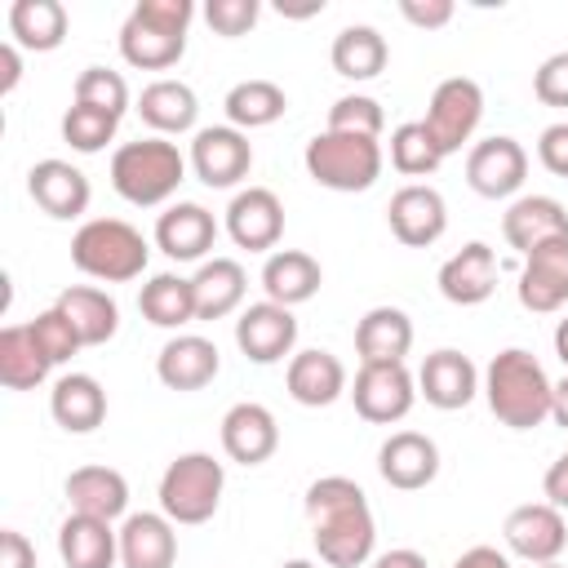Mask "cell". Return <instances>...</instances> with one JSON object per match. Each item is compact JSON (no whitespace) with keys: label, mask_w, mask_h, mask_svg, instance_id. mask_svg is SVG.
Returning <instances> with one entry per match:
<instances>
[{"label":"cell","mask_w":568,"mask_h":568,"mask_svg":"<svg viewBox=\"0 0 568 568\" xmlns=\"http://www.w3.org/2000/svg\"><path fill=\"white\" fill-rule=\"evenodd\" d=\"M306 519L320 564L328 568H359L373 559L377 524L368 510V497L346 475H324L306 488Z\"/></svg>","instance_id":"6da1fadb"},{"label":"cell","mask_w":568,"mask_h":568,"mask_svg":"<svg viewBox=\"0 0 568 568\" xmlns=\"http://www.w3.org/2000/svg\"><path fill=\"white\" fill-rule=\"evenodd\" d=\"M484 399L493 408V417L510 430H532L550 417V390L555 382L546 377L541 359L524 346H506L488 359L484 368Z\"/></svg>","instance_id":"7a4b0ae2"},{"label":"cell","mask_w":568,"mask_h":568,"mask_svg":"<svg viewBox=\"0 0 568 568\" xmlns=\"http://www.w3.org/2000/svg\"><path fill=\"white\" fill-rule=\"evenodd\" d=\"M191 0H138L120 27V58L138 71H169L186 53Z\"/></svg>","instance_id":"3957f363"},{"label":"cell","mask_w":568,"mask_h":568,"mask_svg":"<svg viewBox=\"0 0 568 568\" xmlns=\"http://www.w3.org/2000/svg\"><path fill=\"white\" fill-rule=\"evenodd\" d=\"M182 182H186V155L169 138L151 133V138L115 146V155H111V186L120 200H129L138 209L164 204Z\"/></svg>","instance_id":"277c9868"},{"label":"cell","mask_w":568,"mask_h":568,"mask_svg":"<svg viewBox=\"0 0 568 568\" xmlns=\"http://www.w3.org/2000/svg\"><path fill=\"white\" fill-rule=\"evenodd\" d=\"M146 257H151V244L124 217H89L71 235V262H75V271H84L89 280H102V284H129V280H138L146 271Z\"/></svg>","instance_id":"5b68a950"},{"label":"cell","mask_w":568,"mask_h":568,"mask_svg":"<svg viewBox=\"0 0 568 568\" xmlns=\"http://www.w3.org/2000/svg\"><path fill=\"white\" fill-rule=\"evenodd\" d=\"M306 173L311 182L328 186V191H368L377 178H382V142L377 138H364V133H337V129H324L306 142Z\"/></svg>","instance_id":"8992f818"},{"label":"cell","mask_w":568,"mask_h":568,"mask_svg":"<svg viewBox=\"0 0 568 568\" xmlns=\"http://www.w3.org/2000/svg\"><path fill=\"white\" fill-rule=\"evenodd\" d=\"M226 488V470L213 453H182L160 475V510L173 524H209L217 515Z\"/></svg>","instance_id":"52a82bcc"},{"label":"cell","mask_w":568,"mask_h":568,"mask_svg":"<svg viewBox=\"0 0 568 568\" xmlns=\"http://www.w3.org/2000/svg\"><path fill=\"white\" fill-rule=\"evenodd\" d=\"M479 120H484V89H479L470 75H448V80L435 84L422 124H426V133L435 138V146H439L444 155H453V151H462V146L475 138Z\"/></svg>","instance_id":"ba28073f"},{"label":"cell","mask_w":568,"mask_h":568,"mask_svg":"<svg viewBox=\"0 0 568 568\" xmlns=\"http://www.w3.org/2000/svg\"><path fill=\"white\" fill-rule=\"evenodd\" d=\"M355 413L373 426L404 422L417 404V377L404 364H359L355 386H351Z\"/></svg>","instance_id":"9c48e42d"},{"label":"cell","mask_w":568,"mask_h":568,"mask_svg":"<svg viewBox=\"0 0 568 568\" xmlns=\"http://www.w3.org/2000/svg\"><path fill=\"white\" fill-rule=\"evenodd\" d=\"M186 164H191V173L204 186L226 191V186H235V182L248 178V169H253V142L235 124H213V129H200L191 138Z\"/></svg>","instance_id":"30bf717a"},{"label":"cell","mask_w":568,"mask_h":568,"mask_svg":"<svg viewBox=\"0 0 568 568\" xmlns=\"http://www.w3.org/2000/svg\"><path fill=\"white\" fill-rule=\"evenodd\" d=\"M501 537H506V550L519 555L524 564H555L568 546V524H564V510L550 506V501H524L506 515L501 524Z\"/></svg>","instance_id":"8fae6325"},{"label":"cell","mask_w":568,"mask_h":568,"mask_svg":"<svg viewBox=\"0 0 568 568\" xmlns=\"http://www.w3.org/2000/svg\"><path fill=\"white\" fill-rule=\"evenodd\" d=\"M524 178H528V151L506 133L475 142L466 155V182L484 200H510L524 186Z\"/></svg>","instance_id":"7c38bea8"},{"label":"cell","mask_w":568,"mask_h":568,"mask_svg":"<svg viewBox=\"0 0 568 568\" xmlns=\"http://www.w3.org/2000/svg\"><path fill=\"white\" fill-rule=\"evenodd\" d=\"M386 222H390V235L404 244V248H430L444 231H448V204L435 186L426 182H408L390 195L386 204Z\"/></svg>","instance_id":"4fadbf2b"},{"label":"cell","mask_w":568,"mask_h":568,"mask_svg":"<svg viewBox=\"0 0 568 568\" xmlns=\"http://www.w3.org/2000/svg\"><path fill=\"white\" fill-rule=\"evenodd\" d=\"M226 235L240 248L271 257V248L284 235V204H280V195L271 186H244V191H235L231 204H226Z\"/></svg>","instance_id":"5bb4252c"},{"label":"cell","mask_w":568,"mask_h":568,"mask_svg":"<svg viewBox=\"0 0 568 568\" xmlns=\"http://www.w3.org/2000/svg\"><path fill=\"white\" fill-rule=\"evenodd\" d=\"M519 306L532 311V315H555V311L568 306V235L546 240L524 257Z\"/></svg>","instance_id":"9a60e30c"},{"label":"cell","mask_w":568,"mask_h":568,"mask_svg":"<svg viewBox=\"0 0 568 568\" xmlns=\"http://www.w3.org/2000/svg\"><path fill=\"white\" fill-rule=\"evenodd\" d=\"M235 346L253 364H280L297 346V320L280 302H253L235 320Z\"/></svg>","instance_id":"2e32d148"},{"label":"cell","mask_w":568,"mask_h":568,"mask_svg":"<svg viewBox=\"0 0 568 568\" xmlns=\"http://www.w3.org/2000/svg\"><path fill=\"white\" fill-rule=\"evenodd\" d=\"M417 395L430 408H444V413L466 408L479 395V368L470 364V355H462L453 346H439L417 368Z\"/></svg>","instance_id":"e0dca14e"},{"label":"cell","mask_w":568,"mask_h":568,"mask_svg":"<svg viewBox=\"0 0 568 568\" xmlns=\"http://www.w3.org/2000/svg\"><path fill=\"white\" fill-rule=\"evenodd\" d=\"M217 240V222L204 204L195 200H178L155 217V248L173 262H209L204 253Z\"/></svg>","instance_id":"ac0fdd59"},{"label":"cell","mask_w":568,"mask_h":568,"mask_svg":"<svg viewBox=\"0 0 568 568\" xmlns=\"http://www.w3.org/2000/svg\"><path fill=\"white\" fill-rule=\"evenodd\" d=\"M280 448V422L266 404H231L222 417V453L240 466H262Z\"/></svg>","instance_id":"d6986e66"},{"label":"cell","mask_w":568,"mask_h":568,"mask_svg":"<svg viewBox=\"0 0 568 568\" xmlns=\"http://www.w3.org/2000/svg\"><path fill=\"white\" fill-rule=\"evenodd\" d=\"M377 470L390 488L399 493H417L439 475V448L430 435L422 430H395L382 448H377Z\"/></svg>","instance_id":"ffe728a7"},{"label":"cell","mask_w":568,"mask_h":568,"mask_svg":"<svg viewBox=\"0 0 568 568\" xmlns=\"http://www.w3.org/2000/svg\"><path fill=\"white\" fill-rule=\"evenodd\" d=\"M27 191H31V200H36L49 217H58V222L80 217V213L89 209V200H93L89 178H84L71 160H36L31 173H27Z\"/></svg>","instance_id":"44dd1931"},{"label":"cell","mask_w":568,"mask_h":568,"mask_svg":"<svg viewBox=\"0 0 568 568\" xmlns=\"http://www.w3.org/2000/svg\"><path fill=\"white\" fill-rule=\"evenodd\" d=\"M178 524L164 510H138L120 524V568H173Z\"/></svg>","instance_id":"7402d4cb"},{"label":"cell","mask_w":568,"mask_h":568,"mask_svg":"<svg viewBox=\"0 0 568 568\" xmlns=\"http://www.w3.org/2000/svg\"><path fill=\"white\" fill-rule=\"evenodd\" d=\"M497 288V253L484 240L462 244L444 266H439V293L453 306H479Z\"/></svg>","instance_id":"603a6c76"},{"label":"cell","mask_w":568,"mask_h":568,"mask_svg":"<svg viewBox=\"0 0 568 568\" xmlns=\"http://www.w3.org/2000/svg\"><path fill=\"white\" fill-rule=\"evenodd\" d=\"M217 368H222V355L200 333H178L155 355V377L169 390H200V386H209L217 377Z\"/></svg>","instance_id":"cb8c5ba5"},{"label":"cell","mask_w":568,"mask_h":568,"mask_svg":"<svg viewBox=\"0 0 568 568\" xmlns=\"http://www.w3.org/2000/svg\"><path fill=\"white\" fill-rule=\"evenodd\" d=\"M284 386L288 395L302 404V408H328L333 399L346 395V364L333 355V351H297L288 359V373H284Z\"/></svg>","instance_id":"d4e9b609"},{"label":"cell","mask_w":568,"mask_h":568,"mask_svg":"<svg viewBox=\"0 0 568 568\" xmlns=\"http://www.w3.org/2000/svg\"><path fill=\"white\" fill-rule=\"evenodd\" d=\"M501 235L515 253H532L546 240H564L568 235V213L555 195H519L506 213H501Z\"/></svg>","instance_id":"484cf974"},{"label":"cell","mask_w":568,"mask_h":568,"mask_svg":"<svg viewBox=\"0 0 568 568\" xmlns=\"http://www.w3.org/2000/svg\"><path fill=\"white\" fill-rule=\"evenodd\" d=\"M49 413L62 430L71 435H89L106 422V390L93 373H67L53 382L49 390Z\"/></svg>","instance_id":"4316f807"},{"label":"cell","mask_w":568,"mask_h":568,"mask_svg":"<svg viewBox=\"0 0 568 568\" xmlns=\"http://www.w3.org/2000/svg\"><path fill=\"white\" fill-rule=\"evenodd\" d=\"M58 555L67 568H115L120 532L111 528V519H93V515L71 510L58 528Z\"/></svg>","instance_id":"83f0119b"},{"label":"cell","mask_w":568,"mask_h":568,"mask_svg":"<svg viewBox=\"0 0 568 568\" xmlns=\"http://www.w3.org/2000/svg\"><path fill=\"white\" fill-rule=\"evenodd\" d=\"M355 351L359 364H404L413 351V320L399 306H373L355 324Z\"/></svg>","instance_id":"f1b7e54d"},{"label":"cell","mask_w":568,"mask_h":568,"mask_svg":"<svg viewBox=\"0 0 568 568\" xmlns=\"http://www.w3.org/2000/svg\"><path fill=\"white\" fill-rule=\"evenodd\" d=\"M324 284V271L311 253L302 248H275L266 262H262V288H266V302H280V306H302L320 293Z\"/></svg>","instance_id":"f546056e"},{"label":"cell","mask_w":568,"mask_h":568,"mask_svg":"<svg viewBox=\"0 0 568 568\" xmlns=\"http://www.w3.org/2000/svg\"><path fill=\"white\" fill-rule=\"evenodd\" d=\"M67 501L75 515L93 519H120L129 510V479L115 466H80L67 475Z\"/></svg>","instance_id":"4dcf8cb0"},{"label":"cell","mask_w":568,"mask_h":568,"mask_svg":"<svg viewBox=\"0 0 568 568\" xmlns=\"http://www.w3.org/2000/svg\"><path fill=\"white\" fill-rule=\"evenodd\" d=\"M138 115L142 124L155 129V138H169V133H186L195 129V115H200V102H195V89L186 80H151L142 93H138Z\"/></svg>","instance_id":"1f68e13d"},{"label":"cell","mask_w":568,"mask_h":568,"mask_svg":"<svg viewBox=\"0 0 568 568\" xmlns=\"http://www.w3.org/2000/svg\"><path fill=\"white\" fill-rule=\"evenodd\" d=\"M191 288H195V320H226L231 311L244 306L248 280L235 257H209L191 275Z\"/></svg>","instance_id":"d6a6232c"},{"label":"cell","mask_w":568,"mask_h":568,"mask_svg":"<svg viewBox=\"0 0 568 568\" xmlns=\"http://www.w3.org/2000/svg\"><path fill=\"white\" fill-rule=\"evenodd\" d=\"M53 306L75 324V333H80L84 346H106L115 337V328H120V306H115V297L106 288L71 284V288L58 293Z\"/></svg>","instance_id":"836d02e7"},{"label":"cell","mask_w":568,"mask_h":568,"mask_svg":"<svg viewBox=\"0 0 568 568\" xmlns=\"http://www.w3.org/2000/svg\"><path fill=\"white\" fill-rule=\"evenodd\" d=\"M9 40L18 49L49 53L67 40V9L62 0H13L9 4Z\"/></svg>","instance_id":"e575fe53"},{"label":"cell","mask_w":568,"mask_h":568,"mask_svg":"<svg viewBox=\"0 0 568 568\" xmlns=\"http://www.w3.org/2000/svg\"><path fill=\"white\" fill-rule=\"evenodd\" d=\"M328 58H333V71L337 75H346V80H373V75H382L390 49H386V36L377 27L355 22V27H342L333 36Z\"/></svg>","instance_id":"d590c367"},{"label":"cell","mask_w":568,"mask_h":568,"mask_svg":"<svg viewBox=\"0 0 568 568\" xmlns=\"http://www.w3.org/2000/svg\"><path fill=\"white\" fill-rule=\"evenodd\" d=\"M138 311L146 324L155 328H182L195 320V288L186 275H173V271H160L142 284L138 293Z\"/></svg>","instance_id":"8d00e7d4"},{"label":"cell","mask_w":568,"mask_h":568,"mask_svg":"<svg viewBox=\"0 0 568 568\" xmlns=\"http://www.w3.org/2000/svg\"><path fill=\"white\" fill-rule=\"evenodd\" d=\"M49 359L31 337V324H4L0 328V382L9 390H36L49 377Z\"/></svg>","instance_id":"74e56055"},{"label":"cell","mask_w":568,"mask_h":568,"mask_svg":"<svg viewBox=\"0 0 568 568\" xmlns=\"http://www.w3.org/2000/svg\"><path fill=\"white\" fill-rule=\"evenodd\" d=\"M226 120L244 133V129H266L275 124L284 111H288V98L275 80H240L231 93H226Z\"/></svg>","instance_id":"f35d334b"},{"label":"cell","mask_w":568,"mask_h":568,"mask_svg":"<svg viewBox=\"0 0 568 568\" xmlns=\"http://www.w3.org/2000/svg\"><path fill=\"white\" fill-rule=\"evenodd\" d=\"M390 164L404 178H426V173H435L444 164V151L435 146V138L426 133L422 120H408V124H399L390 133Z\"/></svg>","instance_id":"ab89813d"},{"label":"cell","mask_w":568,"mask_h":568,"mask_svg":"<svg viewBox=\"0 0 568 568\" xmlns=\"http://www.w3.org/2000/svg\"><path fill=\"white\" fill-rule=\"evenodd\" d=\"M115 129H120V115H106V111H93V106H80V102H71L67 115H62V142L80 155L102 151L115 138Z\"/></svg>","instance_id":"60d3db41"},{"label":"cell","mask_w":568,"mask_h":568,"mask_svg":"<svg viewBox=\"0 0 568 568\" xmlns=\"http://www.w3.org/2000/svg\"><path fill=\"white\" fill-rule=\"evenodd\" d=\"M75 102L80 106H93V111H106V115H124L129 106V84L120 71L111 67H84L75 75Z\"/></svg>","instance_id":"b9f144b4"},{"label":"cell","mask_w":568,"mask_h":568,"mask_svg":"<svg viewBox=\"0 0 568 568\" xmlns=\"http://www.w3.org/2000/svg\"><path fill=\"white\" fill-rule=\"evenodd\" d=\"M31 337H36V346L44 351L49 364H67V359L84 346L80 333H75V324H71L58 306H49V311H40V315L31 320Z\"/></svg>","instance_id":"7bdbcfd3"},{"label":"cell","mask_w":568,"mask_h":568,"mask_svg":"<svg viewBox=\"0 0 568 568\" xmlns=\"http://www.w3.org/2000/svg\"><path fill=\"white\" fill-rule=\"evenodd\" d=\"M382 124H386V115H382L377 98H368V93H346L328 106V129H337V133L382 138Z\"/></svg>","instance_id":"ee69618b"},{"label":"cell","mask_w":568,"mask_h":568,"mask_svg":"<svg viewBox=\"0 0 568 568\" xmlns=\"http://www.w3.org/2000/svg\"><path fill=\"white\" fill-rule=\"evenodd\" d=\"M257 13H262L257 0H209V4H204V22H209L217 36H226V40L248 36V31L257 27Z\"/></svg>","instance_id":"f6af8a7d"},{"label":"cell","mask_w":568,"mask_h":568,"mask_svg":"<svg viewBox=\"0 0 568 568\" xmlns=\"http://www.w3.org/2000/svg\"><path fill=\"white\" fill-rule=\"evenodd\" d=\"M532 93L546 106H568V49L550 53L537 71H532Z\"/></svg>","instance_id":"bcb514c9"},{"label":"cell","mask_w":568,"mask_h":568,"mask_svg":"<svg viewBox=\"0 0 568 568\" xmlns=\"http://www.w3.org/2000/svg\"><path fill=\"white\" fill-rule=\"evenodd\" d=\"M537 160H541L555 178H568V120L541 129V138H537Z\"/></svg>","instance_id":"7dc6e473"},{"label":"cell","mask_w":568,"mask_h":568,"mask_svg":"<svg viewBox=\"0 0 568 568\" xmlns=\"http://www.w3.org/2000/svg\"><path fill=\"white\" fill-rule=\"evenodd\" d=\"M399 13L422 31H439L453 22V0H399Z\"/></svg>","instance_id":"c3c4849f"},{"label":"cell","mask_w":568,"mask_h":568,"mask_svg":"<svg viewBox=\"0 0 568 568\" xmlns=\"http://www.w3.org/2000/svg\"><path fill=\"white\" fill-rule=\"evenodd\" d=\"M0 568H36V546L18 528L0 532Z\"/></svg>","instance_id":"681fc988"},{"label":"cell","mask_w":568,"mask_h":568,"mask_svg":"<svg viewBox=\"0 0 568 568\" xmlns=\"http://www.w3.org/2000/svg\"><path fill=\"white\" fill-rule=\"evenodd\" d=\"M541 493H546V501H550V506L568 510V448L550 462V470H546V479H541Z\"/></svg>","instance_id":"f907efd6"},{"label":"cell","mask_w":568,"mask_h":568,"mask_svg":"<svg viewBox=\"0 0 568 568\" xmlns=\"http://www.w3.org/2000/svg\"><path fill=\"white\" fill-rule=\"evenodd\" d=\"M453 568H510V559L497 546H470V550H462L453 559Z\"/></svg>","instance_id":"816d5d0a"},{"label":"cell","mask_w":568,"mask_h":568,"mask_svg":"<svg viewBox=\"0 0 568 568\" xmlns=\"http://www.w3.org/2000/svg\"><path fill=\"white\" fill-rule=\"evenodd\" d=\"M0 67H4V75H0V93H13V89H18V80H22V53H18V44H13V40H4V44H0Z\"/></svg>","instance_id":"f5cc1de1"},{"label":"cell","mask_w":568,"mask_h":568,"mask_svg":"<svg viewBox=\"0 0 568 568\" xmlns=\"http://www.w3.org/2000/svg\"><path fill=\"white\" fill-rule=\"evenodd\" d=\"M373 568H430V564H426V555H422V550H413V546H395V550L377 555V559H373Z\"/></svg>","instance_id":"db71d44e"},{"label":"cell","mask_w":568,"mask_h":568,"mask_svg":"<svg viewBox=\"0 0 568 568\" xmlns=\"http://www.w3.org/2000/svg\"><path fill=\"white\" fill-rule=\"evenodd\" d=\"M550 422L568 430V377L555 382V390H550Z\"/></svg>","instance_id":"11a10c76"},{"label":"cell","mask_w":568,"mask_h":568,"mask_svg":"<svg viewBox=\"0 0 568 568\" xmlns=\"http://www.w3.org/2000/svg\"><path fill=\"white\" fill-rule=\"evenodd\" d=\"M555 355L564 359V368H568V320H559L555 324Z\"/></svg>","instance_id":"9f6ffc18"},{"label":"cell","mask_w":568,"mask_h":568,"mask_svg":"<svg viewBox=\"0 0 568 568\" xmlns=\"http://www.w3.org/2000/svg\"><path fill=\"white\" fill-rule=\"evenodd\" d=\"M280 568H320V564H311V559H288V564H280Z\"/></svg>","instance_id":"6f0895ef"},{"label":"cell","mask_w":568,"mask_h":568,"mask_svg":"<svg viewBox=\"0 0 568 568\" xmlns=\"http://www.w3.org/2000/svg\"><path fill=\"white\" fill-rule=\"evenodd\" d=\"M532 568H564V564H559V559H555V564H532Z\"/></svg>","instance_id":"680465c9"}]
</instances>
